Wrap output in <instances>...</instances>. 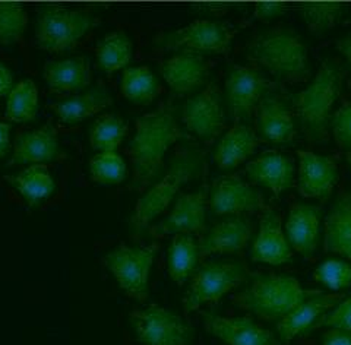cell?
I'll list each match as a JSON object with an SVG mask.
<instances>
[{"mask_svg":"<svg viewBox=\"0 0 351 345\" xmlns=\"http://www.w3.org/2000/svg\"><path fill=\"white\" fill-rule=\"evenodd\" d=\"M160 91L156 75L147 66L130 68L125 72L122 80V93L129 102L148 106L154 102Z\"/></svg>","mask_w":351,"mask_h":345,"instance_id":"obj_32","label":"cell"},{"mask_svg":"<svg viewBox=\"0 0 351 345\" xmlns=\"http://www.w3.org/2000/svg\"><path fill=\"white\" fill-rule=\"evenodd\" d=\"M132 53H134V46L123 31L110 32L97 46L98 64L107 73L122 69L130 62Z\"/></svg>","mask_w":351,"mask_h":345,"instance_id":"obj_31","label":"cell"},{"mask_svg":"<svg viewBox=\"0 0 351 345\" xmlns=\"http://www.w3.org/2000/svg\"><path fill=\"white\" fill-rule=\"evenodd\" d=\"M335 329L351 333V296L344 298L341 303L337 305L332 310L324 315L315 325V329Z\"/></svg>","mask_w":351,"mask_h":345,"instance_id":"obj_39","label":"cell"},{"mask_svg":"<svg viewBox=\"0 0 351 345\" xmlns=\"http://www.w3.org/2000/svg\"><path fill=\"white\" fill-rule=\"evenodd\" d=\"M28 14L21 3H0V44L18 41L27 29Z\"/></svg>","mask_w":351,"mask_h":345,"instance_id":"obj_37","label":"cell"},{"mask_svg":"<svg viewBox=\"0 0 351 345\" xmlns=\"http://www.w3.org/2000/svg\"><path fill=\"white\" fill-rule=\"evenodd\" d=\"M14 75L6 68V64L0 62V97L9 95L14 90Z\"/></svg>","mask_w":351,"mask_h":345,"instance_id":"obj_44","label":"cell"},{"mask_svg":"<svg viewBox=\"0 0 351 345\" xmlns=\"http://www.w3.org/2000/svg\"><path fill=\"white\" fill-rule=\"evenodd\" d=\"M341 85L343 71L334 62L325 60L313 81L294 95V108L309 141L316 143L328 141V125L331 123V113Z\"/></svg>","mask_w":351,"mask_h":345,"instance_id":"obj_4","label":"cell"},{"mask_svg":"<svg viewBox=\"0 0 351 345\" xmlns=\"http://www.w3.org/2000/svg\"><path fill=\"white\" fill-rule=\"evenodd\" d=\"M128 121L117 115H103L91 128L90 142L95 151L116 152L128 133Z\"/></svg>","mask_w":351,"mask_h":345,"instance_id":"obj_34","label":"cell"},{"mask_svg":"<svg viewBox=\"0 0 351 345\" xmlns=\"http://www.w3.org/2000/svg\"><path fill=\"white\" fill-rule=\"evenodd\" d=\"M183 133L174 119L171 103H164L156 111L136 120V133L130 142V160L134 164V179L130 191L144 192L164 167V155Z\"/></svg>","mask_w":351,"mask_h":345,"instance_id":"obj_1","label":"cell"},{"mask_svg":"<svg viewBox=\"0 0 351 345\" xmlns=\"http://www.w3.org/2000/svg\"><path fill=\"white\" fill-rule=\"evenodd\" d=\"M321 290L303 288L298 278L285 274H255L249 285L232 296L239 309L262 320H281L304 300L319 296Z\"/></svg>","mask_w":351,"mask_h":345,"instance_id":"obj_2","label":"cell"},{"mask_svg":"<svg viewBox=\"0 0 351 345\" xmlns=\"http://www.w3.org/2000/svg\"><path fill=\"white\" fill-rule=\"evenodd\" d=\"M259 145L255 130L245 123H237L219 141L214 160L219 169L232 170L245 163Z\"/></svg>","mask_w":351,"mask_h":345,"instance_id":"obj_26","label":"cell"},{"mask_svg":"<svg viewBox=\"0 0 351 345\" xmlns=\"http://www.w3.org/2000/svg\"><path fill=\"white\" fill-rule=\"evenodd\" d=\"M337 49L346 56V59L348 60L350 69H351V32L350 34H347L344 38L337 41Z\"/></svg>","mask_w":351,"mask_h":345,"instance_id":"obj_46","label":"cell"},{"mask_svg":"<svg viewBox=\"0 0 351 345\" xmlns=\"http://www.w3.org/2000/svg\"><path fill=\"white\" fill-rule=\"evenodd\" d=\"M346 157H347V161H348V164H350V167H351V150L347 152Z\"/></svg>","mask_w":351,"mask_h":345,"instance_id":"obj_47","label":"cell"},{"mask_svg":"<svg viewBox=\"0 0 351 345\" xmlns=\"http://www.w3.org/2000/svg\"><path fill=\"white\" fill-rule=\"evenodd\" d=\"M258 130L272 143H287L295 135L293 113L276 97L267 95L258 106Z\"/></svg>","mask_w":351,"mask_h":345,"instance_id":"obj_27","label":"cell"},{"mask_svg":"<svg viewBox=\"0 0 351 345\" xmlns=\"http://www.w3.org/2000/svg\"><path fill=\"white\" fill-rule=\"evenodd\" d=\"M236 29L228 22L195 21L180 29L161 32L152 40V49L160 51L182 50L196 54H226L232 47Z\"/></svg>","mask_w":351,"mask_h":345,"instance_id":"obj_7","label":"cell"},{"mask_svg":"<svg viewBox=\"0 0 351 345\" xmlns=\"http://www.w3.org/2000/svg\"><path fill=\"white\" fill-rule=\"evenodd\" d=\"M247 268L237 261H210L193 274L189 290L183 298L186 313L206 303H218L227 293L247 280Z\"/></svg>","mask_w":351,"mask_h":345,"instance_id":"obj_8","label":"cell"},{"mask_svg":"<svg viewBox=\"0 0 351 345\" xmlns=\"http://www.w3.org/2000/svg\"><path fill=\"white\" fill-rule=\"evenodd\" d=\"M10 126L9 123L0 121V160H3L10 150Z\"/></svg>","mask_w":351,"mask_h":345,"instance_id":"obj_45","label":"cell"},{"mask_svg":"<svg viewBox=\"0 0 351 345\" xmlns=\"http://www.w3.org/2000/svg\"><path fill=\"white\" fill-rule=\"evenodd\" d=\"M158 252V244L149 246H128L119 244L104 256L107 270L116 278L119 287L139 303H145L149 296L148 278Z\"/></svg>","mask_w":351,"mask_h":345,"instance_id":"obj_9","label":"cell"},{"mask_svg":"<svg viewBox=\"0 0 351 345\" xmlns=\"http://www.w3.org/2000/svg\"><path fill=\"white\" fill-rule=\"evenodd\" d=\"M321 215L322 209L316 205L294 204L290 208L289 219L285 222V237L290 246L306 259H312L317 250Z\"/></svg>","mask_w":351,"mask_h":345,"instance_id":"obj_19","label":"cell"},{"mask_svg":"<svg viewBox=\"0 0 351 345\" xmlns=\"http://www.w3.org/2000/svg\"><path fill=\"white\" fill-rule=\"evenodd\" d=\"M5 180L22 196L28 208L38 206L56 191L53 176L44 164L29 165L18 174L5 177Z\"/></svg>","mask_w":351,"mask_h":345,"instance_id":"obj_29","label":"cell"},{"mask_svg":"<svg viewBox=\"0 0 351 345\" xmlns=\"http://www.w3.org/2000/svg\"><path fill=\"white\" fill-rule=\"evenodd\" d=\"M98 19L82 9H68L59 5L37 8L36 43L41 50L63 53L73 49L86 36Z\"/></svg>","mask_w":351,"mask_h":345,"instance_id":"obj_6","label":"cell"},{"mask_svg":"<svg viewBox=\"0 0 351 345\" xmlns=\"http://www.w3.org/2000/svg\"><path fill=\"white\" fill-rule=\"evenodd\" d=\"M346 298L344 294H324L315 296L304 300L294 310H291L287 316H284L277 324L278 340L284 344L291 342L304 333L313 331L315 325L319 319L332 310Z\"/></svg>","mask_w":351,"mask_h":345,"instance_id":"obj_17","label":"cell"},{"mask_svg":"<svg viewBox=\"0 0 351 345\" xmlns=\"http://www.w3.org/2000/svg\"><path fill=\"white\" fill-rule=\"evenodd\" d=\"M210 204L214 213L219 215L256 213L265 208L262 193L237 174L218 177L211 189Z\"/></svg>","mask_w":351,"mask_h":345,"instance_id":"obj_14","label":"cell"},{"mask_svg":"<svg viewBox=\"0 0 351 345\" xmlns=\"http://www.w3.org/2000/svg\"><path fill=\"white\" fill-rule=\"evenodd\" d=\"M324 249L351 261V193L343 192L325 221Z\"/></svg>","mask_w":351,"mask_h":345,"instance_id":"obj_25","label":"cell"},{"mask_svg":"<svg viewBox=\"0 0 351 345\" xmlns=\"http://www.w3.org/2000/svg\"><path fill=\"white\" fill-rule=\"evenodd\" d=\"M44 80L54 94L80 93L91 84V66L85 56L63 60H49L44 64Z\"/></svg>","mask_w":351,"mask_h":345,"instance_id":"obj_24","label":"cell"},{"mask_svg":"<svg viewBox=\"0 0 351 345\" xmlns=\"http://www.w3.org/2000/svg\"><path fill=\"white\" fill-rule=\"evenodd\" d=\"M192 8L195 10H199V12L210 14L213 16H221L230 9L240 8V5H237V3H202V5H195Z\"/></svg>","mask_w":351,"mask_h":345,"instance_id":"obj_43","label":"cell"},{"mask_svg":"<svg viewBox=\"0 0 351 345\" xmlns=\"http://www.w3.org/2000/svg\"><path fill=\"white\" fill-rule=\"evenodd\" d=\"M201 259L199 244L192 235H176L169 248L167 271L171 280L183 285L195 274Z\"/></svg>","mask_w":351,"mask_h":345,"instance_id":"obj_30","label":"cell"},{"mask_svg":"<svg viewBox=\"0 0 351 345\" xmlns=\"http://www.w3.org/2000/svg\"><path fill=\"white\" fill-rule=\"evenodd\" d=\"M91 179L101 185H116L128 176V167L117 152H100L90 161Z\"/></svg>","mask_w":351,"mask_h":345,"instance_id":"obj_36","label":"cell"},{"mask_svg":"<svg viewBox=\"0 0 351 345\" xmlns=\"http://www.w3.org/2000/svg\"><path fill=\"white\" fill-rule=\"evenodd\" d=\"M38 111V90L34 81L18 82L8 97L6 117L15 123H27L34 120Z\"/></svg>","mask_w":351,"mask_h":345,"instance_id":"obj_33","label":"cell"},{"mask_svg":"<svg viewBox=\"0 0 351 345\" xmlns=\"http://www.w3.org/2000/svg\"><path fill=\"white\" fill-rule=\"evenodd\" d=\"M113 98L103 84L91 88L90 91L72 98H66L53 106L58 117L66 125L81 123L85 119L93 117L101 110L112 106Z\"/></svg>","mask_w":351,"mask_h":345,"instance_id":"obj_28","label":"cell"},{"mask_svg":"<svg viewBox=\"0 0 351 345\" xmlns=\"http://www.w3.org/2000/svg\"><path fill=\"white\" fill-rule=\"evenodd\" d=\"M202 320L206 332L226 345H281L274 332L249 316L228 318L214 311H204Z\"/></svg>","mask_w":351,"mask_h":345,"instance_id":"obj_13","label":"cell"},{"mask_svg":"<svg viewBox=\"0 0 351 345\" xmlns=\"http://www.w3.org/2000/svg\"><path fill=\"white\" fill-rule=\"evenodd\" d=\"M313 34L332 29L347 9L346 3H300L294 8Z\"/></svg>","mask_w":351,"mask_h":345,"instance_id":"obj_35","label":"cell"},{"mask_svg":"<svg viewBox=\"0 0 351 345\" xmlns=\"http://www.w3.org/2000/svg\"><path fill=\"white\" fill-rule=\"evenodd\" d=\"M346 24H351V19H350V21H347V22H346Z\"/></svg>","mask_w":351,"mask_h":345,"instance_id":"obj_48","label":"cell"},{"mask_svg":"<svg viewBox=\"0 0 351 345\" xmlns=\"http://www.w3.org/2000/svg\"><path fill=\"white\" fill-rule=\"evenodd\" d=\"M299 193L306 199L328 200L338 182V167L334 158L311 151H298Z\"/></svg>","mask_w":351,"mask_h":345,"instance_id":"obj_16","label":"cell"},{"mask_svg":"<svg viewBox=\"0 0 351 345\" xmlns=\"http://www.w3.org/2000/svg\"><path fill=\"white\" fill-rule=\"evenodd\" d=\"M331 128L338 147L351 150V104H344L331 119Z\"/></svg>","mask_w":351,"mask_h":345,"instance_id":"obj_40","label":"cell"},{"mask_svg":"<svg viewBox=\"0 0 351 345\" xmlns=\"http://www.w3.org/2000/svg\"><path fill=\"white\" fill-rule=\"evenodd\" d=\"M182 117L189 132L204 141H214L224 129V111L218 85L208 84L202 93L188 99Z\"/></svg>","mask_w":351,"mask_h":345,"instance_id":"obj_12","label":"cell"},{"mask_svg":"<svg viewBox=\"0 0 351 345\" xmlns=\"http://www.w3.org/2000/svg\"><path fill=\"white\" fill-rule=\"evenodd\" d=\"M291 258V246L282 231L280 215L274 209L265 206L262 209L259 233L252 248V259L278 266L290 262Z\"/></svg>","mask_w":351,"mask_h":345,"instance_id":"obj_18","label":"cell"},{"mask_svg":"<svg viewBox=\"0 0 351 345\" xmlns=\"http://www.w3.org/2000/svg\"><path fill=\"white\" fill-rule=\"evenodd\" d=\"M129 322L139 345H192L195 338L188 320L157 305L132 310Z\"/></svg>","mask_w":351,"mask_h":345,"instance_id":"obj_10","label":"cell"},{"mask_svg":"<svg viewBox=\"0 0 351 345\" xmlns=\"http://www.w3.org/2000/svg\"><path fill=\"white\" fill-rule=\"evenodd\" d=\"M252 233L254 226L245 217H233L218 222L199 244L201 259L215 253H240L247 246Z\"/></svg>","mask_w":351,"mask_h":345,"instance_id":"obj_23","label":"cell"},{"mask_svg":"<svg viewBox=\"0 0 351 345\" xmlns=\"http://www.w3.org/2000/svg\"><path fill=\"white\" fill-rule=\"evenodd\" d=\"M202 167L204 152L199 150H180L174 155L167 174L151 186L149 191L138 200L135 213L130 218V228L134 236L139 237L142 235L149 222L169 206L180 187L199 176Z\"/></svg>","mask_w":351,"mask_h":345,"instance_id":"obj_5","label":"cell"},{"mask_svg":"<svg viewBox=\"0 0 351 345\" xmlns=\"http://www.w3.org/2000/svg\"><path fill=\"white\" fill-rule=\"evenodd\" d=\"M290 6L287 3H258L254 10L252 19H258L262 22H269L278 16L287 14Z\"/></svg>","mask_w":351,"mask_h":345,"instance_id":"obj_41","label":"cell"},{"mask_svg":"<svg viewBox=\"0 0 351 345\" xmlns=\"http://www.w3.org/2000/svg\"><path fill=\"white\" fill-rule=\"evenodd\" d=\"M274 88L276 84L267 80L258 71L246 68V66H232L226 81L232 116L237 121L250 120L255 108Z\"/></svg>","mask_w":351,"mask_h":345,"instance_id":"obj_11","label":"cell"},{"mask_svg":"<svg viewBox=\"0 0 351 345\" xmlns=\"http://www.w3.org/2000/svg\"><path fill=\"white\" fill-rule=\"evenodd\" d=\"M62 155L58 132L53 126L46 125L36 130L24 132L16 136L15 151L9 165L31 164L40 165L56 161Z\"/></svg>","mask_w":351,"mask_h":345,"instance_id":"obj_20","label":"cell"},{"mask_svg":"<svg viewBox=\"0 0 351 345\" xmlns=\"http://www.w3.org/2000/svg\"><path fill=\"white\" fill-rule=\"evenodd\" d=\"M247 58L287 82H303L311 76L309 56L302 37L291 28L263 31L247 44Z\"/></svg>","mask_w":351,"mask_h":345,"instance_id":"obj_3","label":"cell"},{"mask_svg":"<svg viewBox=\"0 0 351 345\" xmlns=\"http://www.w3.org/2000/svg\"><path fill=\"white\" fill-rule=\"evenodd\" d=\"M313 278L329 290H343L351 287V263L339 259H328L313 272Z\"/></svg>","mask_w":351,"mask_h":345,"instance_id":"obj_38","label":"cell"},{"mask_svg":"<svg viewBox=\"0 0 351 345\" xmlns=\"http://www.w3.org/2000/svg\"><path fill=\"white\" fill-rule=\"evenodd\" d=\"M208 64L202 54L182 51L161 63V75L176 94H191L204 85Z\"/></svg>","mask_w":351,"mask_h":345,"instance_id":"obj_21","label":"cell"},{"mask_svg":"<svg viewBox=\"0 0 351 345\" xmlns=\"http://www.w3.org/2000/svg\"><path fill=\"white\" fill-rule=\"evenodd\" d=\"M208 198V186H202L195 193H183L176 200L170 215L160 224L149 228L152 237L169 235H193L205 228V204Z\"/></svg>","mask_w":351,"mask_h":345,"instance_id":"obj_15","label":"cell"},{"mask_svg":"<svg viewBox=\"0 0 351 345\" xmlns=\"http://www.w3.org/2000/svg\"><path fill=\"white\" fill-rule=\"evenodd\" d=\"M249 179L268 187L276 196L293 186L294 163L287 155L277 151H267L246 165Z\"/></svg>","mask_w":351,"mask_h":345,"instance_id":"obj_22","label":"cell"},{"mask_svg":"<svg viewBox=\"0 0 351 345\" xmlns=\"http://www.w3.org/2000/svg\"><path fill=\"white\" fill-rule=\"evenodd\" d=\"M322 345H351V333L328 329L322 335Z\"/></svg>","mask_w":351,"mask_h":345,"instance_id":"obj_42","label":"cell"}]
</instances>
